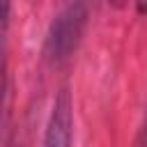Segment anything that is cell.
Here are the masks:
<instances>
[{
    "instance_id": "obj_4",
    "label": "cell",
    "mask_w": 147,
    "mask_h": 147,
    "mask_svg": "<svg viewBox=\"0 0 147 147\" xmlns=\"http://www.w3.org/2000/svg\"><path fill=\"white\" fill-rule=\"evenodd\" d=\"M108 2H110V5H113V7H122V5H124V2H126V0H108Z\"/></svg>"
},
{
    "instance_id": "obj_1",
    "label": "cell",
    "mask_w": 147,
    "mask_h": 147,
    "mask_svg": "<svg viewBox=\"0 0 147 147\" xmlns=\"http://www.w3.org/2000/svg\"><path fill=\"white\" fill-rule=\"evenodd\" d=\"M71 138H74V110H71V96L67 90H60L48 122H46V131H44V140L41 147H71Z\"/></svg>"
},
{
    "instance_id": "obj_3",
    "label": "cell",
    "mask_w": 147,
    "mask_h": 147,
    "mask_svg": "<svg viewBox=\"0 0 147 147\" xmlns=\"http://www.w3.org/2000/svg\"><path fill=\"white\" fill-rule=\"evenodd\" d=\"M136 9L140 14H147V0H136Z\"/></svg>"
},
{
    "instance_id": "obj_2",
    "label": "cell",
    "mask_w": 147,
    "mask_h": 147,
    "mask_svg": "<svg viewBox=\"0 0 147 147\" xmlns=\"http://www.w3.org/2000/svg\"><path fill=\"white\" fill-rule=\"evenodd\" d=\"M131 147H147V113H145V117H142V124L138 126V133H136Z\"/></svg>"
}]
</instances>
